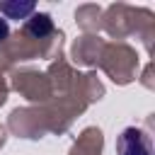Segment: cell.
<instances>
[{
	"label": "cell",
	"instance_id": "obj_2",
	"mask_svg": "<svg viewBox=\"0 0 155 155\" xmlns=\"http://www.w3.org/2000/svg\"><path fill=\"white\" fill-rule=\"evenodd\" d=\"M51 29H53V22L48 15H34L29 19V31L34 36H46V34H51Z\"/></svg>",
	"mask_w": 155,
	"mask_h": 155
},
{
	"label": "cell",
	"instance_id": "obj_1",
	"mask_svg": "<svg viewBox=\"0 0 155 155\" xmlns=\"http://www.w3.org/2000/svg\"><path fill=\"white\" fill-rule=\"evenodd\" d=\"M119 155H150V140L140 128H126L116 140Z\"/></svg>",
	"mask_w": 155,
	"mask_h": 155
},
{
	"label": "cell",
	"instance_id": "obj_4",
	"mask_svg": "<svg viewBox=\"0 0 155 155\" xmlns=\"http://www.w3.org/2000/svg\"><path fill=\"white\" fill-rule=\"evenodd\" d=\"M7 36V24H5V19H0V41Z\"/></svg>",
	"mask_w": 155,
	"mask_h": 155
},
{
	"label": "cell",
	"instance_id": "obj_3",
	"mask_svg": "<svg viewBox=\"0 0 155 155\" xmlns=\"http://www.w3.org/2000/svg\"><path fill=\"white\" fill-rule=\"evenodd\" d=\"M0 10H2L5 15H10V17H22V15H29V12L34 10V5H31V2H27V5H12V2H2V5H0Z\"/></svg>",
	"mask_w": 155,
	"mask_h": 155
}]
</instances>
